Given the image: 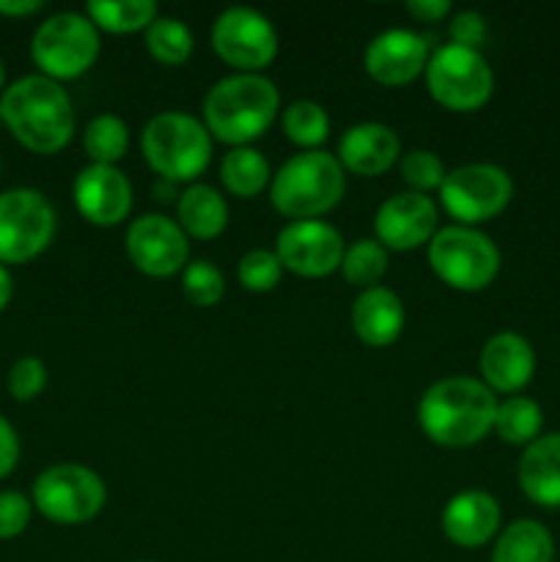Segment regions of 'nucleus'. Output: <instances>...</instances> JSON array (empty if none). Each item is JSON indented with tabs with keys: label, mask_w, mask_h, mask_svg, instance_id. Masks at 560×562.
<instances>
[{
	"label": "nucleus",
	"mask_w": 560,
	"mask_h": 562,
	"mask_svg": "<svg viewBox=\"0 0 560 562\" xmlns=\"http://www.w3.org/2000/svg\"><path fill=\"white\" fill-rule=\"evenodd\" d=\"M3 124L16 143L33 154H55L75 135V104L60 82L44 75H25L0 93Z\"/></svg>",
	"instance_id": "nucleus-1"
},
{
	"label": "nucleus",
	"mask_w": 560,
	"mask_h": 562,
	"mask_svg": "<svg viewBox=\"0 0 560 562\" xmlns=\"http://www.w3.org/2000/svg\"><path fill=\"white\" fill-rule=\"evenodd\" d=\"M497 395L472 376H445L423 393L417 423L434 445L472 448L494 431Z\"/></svg>",
	"instance_id": "nucleus-2"
},
{
	"label": "nucleus",
	"mask_w": 560,
	"mask_h": 562,
	"mask_svg": "<svg viewBox=\"0 0 560 562\" xmlns=\"http://www.w3.org/2000/svg\"><path fill=\"white\" fill-rule=\"evenodd\" d=\"M280 113V91L264 75H234L214 82L203 97V126L231 148L250 146L267 135Z\"/></svg>",
	"instance_id": "nucleus-3"
},
{
	"label": "nucleus",
	"mask_w": 560,
	"mask_h": 562,
	"mask_svg": "<svg viewBox=\"0 0 560 562\" xmlns=\"http://www.w3.org/2000/svg\"><path fill=\"white\" fill-rule=\"evenodd\" d=\"M346 192V170L335 154L302 151L280 165L269 184V201L291 223L333 212Z\"/></svg>",
	"instance_id": "nucleus-4"
},
{
	"label": "nucleus",
	"mask_w": 560,
	"mask_h": 562,
	"mask_svg": "<svg viewBox=\"0 0 560 562\" xmlns=\"http://www.w3.org/2000/svg\"><path fill=\"white\" fill-rule=\"evenodd\" d=\"M141 151L159 179L179 184L201 176L212 162V135L203 121L181 110H165L148 119L141 132Z\"/></svg>",
	"instance_id": "nucleus-5"
},
{
	"label": "nucleus",
	"mask_w": 560,
	"mask_h": 562,
	"mask_svg": "<svg viewBox=\"0 0 560 562\" xmlns=\"http://www.w3.org/2000/svg\"><path fill=\"white\" fill-rule=\"evenodd\" d=\"M428 267L443 280L445 285L456 291L489 289L500 274V250L483 231L470 225H448L434 234L426 245Z\"/></svg>",
	"instance_id": "nucleus-6"
},
{
	"label": "nucleus",
	"mask_w": 560,
	"mask_h": 562,
	"mask_svg": "<svg viewBox=\"0 0 560 562\" xmlns=\"http://www.w3.org/2000/svg\"><path fill=\"white\" fill-rule=\"evenodd\" d=\"M99 49V27L80 11L47 16L31 38V58L38 66V75L55 82L86 75L97 64Z\"/></svg>",
	"instance_id": "nucleus-7"
},
{
	"label": "nucleus",
	"mask_w": 560,
	"mask_h": 562,
	"mask_svg": "<svg viewBox=\"0 0 560 562\" xmlns=\"http://www.w3.org/2000/svg\"><path fill=\"white\" fill-rule=\"evenodd\" d=\"M423 75L434 102L453 113H475L492 99L494 71L478 49L443 44L432 53Z\"/></svg>",
	"instance_id": "nucleus-8"
},
{
	"label": "nucleus",
	"mask_w": 560,
	"mask_h": 562,
	"mask_svg": "<svg viewBox=\"0 0 560 562\" xmlns=\"http://www.w3.org/2000/svg\"><path fill=\"white\" fill-rule=\"evenodd\" d=\"M108 505V486L82 464H53L33 481V508L55 525H86Z\"/></svg>",
	"instance_id": "nucleus-9"
},
{
	"label": "nucleus",
	"mask_w": 560,
	"mask_h": 562,
	"mask_svg": "<svg viewBox=\"0 0 560 562\" xmlns=\"http://www.w3.org/2000/svg\"><path fill=\"white\" fill-rule=\"evenodd\" d=\"M514 198V181L500 165L472 162L445 173L439 184V201L456 225L489 223L508 209Z\"/></svg>",
	"instance_id": "nucleus-10"
},
{
	"label": "nucleus",
	"mask_w": 560,
	"mask_h": 562,
	"mask_svg": "<svg viewBox=\"0 0 560 562\" xmlns=\"http://www.w3.org/2000/svg\"><path fill=\"white\" fill-rule=\"evenodd\" d=\"M58 217L47 195L31 187L0 192V263H27L53 241Z\"/></svg>",
	"instance_id": "nucleus-11"
},
{
	"label": "nucleus",
	"mask_w": 560,
	"mask_h": 562,
	"mask_svg": "<svg viewBox=\"0 0 560 562\" xmlns=\"http://www.w3.org/2000/svg\"><path fill=\"white\" fill-rule=\"evenodd\" d=\"M212 49L236 71L261 75L278 58L280 36L267 14L250 5H231L214 20Z\"/></svg>",
	"instance_id": "nucleus-12"
},
{
	"label": "nucleus",
	"mask_w": 560,
	"mask_h": 562,
	"mask_svg": "<svg viewBox=\"0 0 560 562\" xmlns=\"http://www.w3.org/2000/svg\"><path fill=\"white\" fill-rule=\"evenodd\" d=\"M126 256L148 278H170L190 263V236L165 214H143L126 228Z\"/></svg>",
	"instance_id": "nucleus-13"
},
{
	"label": "nucleus",
	"mask_w": 560,
	"mask_h": 562,
	"mask_svg": "<svg viewBox=\"0 0 560 562\" xmlns=\"http://www.w3.org/2000/svg\"><path fill=\"white\" fill-rule=\"evenodd\" d=\"M344 236L324 220H300L280 228L275 239V256L280 258V267L300 278H327L344 261Z\"/></svg>",
	"instance_id": "nucleus-14"
},
{
	"label": "nucleus",
	"mask_w": 560,
	"mask_h": 562,
	"mask_svg": "<svg viewBox=\"0 0 560 562\" xmlns=\"http://www.w3.org/2000/svg\"><path fill=\"white\" fill-rule=\"evenodd\" d=\"M437 203L421 192H399L377 209L373 234L384 250H417L437 234Z\"/></svg>",
	"instance_id": "nucleus-15"
},
{
	"label": "nucleus",
	"mask_w": 560,
	"mask_h": 562,
	"mask_svg": "<svg viewBox=\"0 0 560 562\" xmlns=\"http://www.w3.org/2000/svg\"><path fill=\"white\" fill-rule=\"evenodd\" d=\"M77 212L97 228L121 225L132 212V184L115 165H88L71 187Z\"/></svg>",
	"instance_id": "nucleus-16"
},
{
	"label": "nucleus",
	"mask_w": 560,
	"mask_h": 562,
	"mask_svg": "<svg viewBox=\"0 0 560 562\" xmlns=\"http://www.w3.org/2000/svg\"><path fill=\"white\" fill-rule=\"evenodd\" d=\"M428 58L432 53H428L426 36L406 31V27H390L368 44L362 66L379 86L399 88L421 77L426 71Z\"/></svg>",
	"instance_id": "nucleus-17"
},
{
	"label": "nucleus",
	"mask_w": 560,
	"mask_h": 562,
	"mask_svg": "<svg viewBox=\"0 0 560 562\" xmlns=\"http://www.w3.org/2000/svg\"><path fill=\"white\" fill-rule=\"evenodd\" d=\"M478 368H481V382L492 393L516 395L530 384L536 373V351L519 333L503 329L483 344Z\"/></svg>",
	"instance_id": "nucleus-18"
},
{
	"label": "nucleus",
	"mask_w": 560,
	"mask_h": 562,
	"mask_svg": "<svg viewBox=\"0 0 560 562\" xmlns=\"http://www.w3.org/2000/svg\"><path fill=\"white\" fill-rule=\"evenodd\" d=\"M503 510L489 492L467 488L453 494L443 510V532L453 547L478 549L500 536Z\"/></svg>",
	"instance_id": "nucleus-19"
},
{
	"label": "nucleus",
	"mask_w": 560,
	"mask_h": 562,
	"mask_svg": "<svg viewBox=\"0 0 560 562\" xmlns=\"http://www.w3.org/2000/svg\"><path fill=\"white\" fill-rule=\"evenodd\" d=\"M401 140L388 124L379 121H362L349 126L338 140V162L340 168L355 176H382L399 162Z\"/></svg>",
	"instance_id": "nucleus-20"
},
{
	"label": "nucleus",
	"mask_w": 560,
	"mask_h": 562,
	"mask_svg": "<svg viewBox=\"0 0 560 562\" xmlns=\"http://www.w3.org/2000/svg\"><path fill=\"white\" fill-rule=\"evenodd\" d=\"M404 302L395 291L384 289V285L360 291V296L351 305V329L362 344L373 346V349L395 344L404 333Z\"/></svg>",
	"instance_id": "nucleus-21"
},
{
	"label": "nucleus",
	"mask_w": 560,
	"mask_h": 562,
	"mask_svg": "<svg viewBox=\"0 0 560 562\" xmlns=\"http://www.w3.org/2000/svg\"><path fill=\"white\" fill-rule=\"evenodd\" d=\"M519 488L541 508H560V434H544L519 459Z\"/></svg>",
	"instance_id": "nucleus-22"
},
{
	"label": "nucleus",
	"mask_w": 560,
	"mask_h": 562,
	"mask_svg": "<svg viewBox=\"0 0 560 562\" xmlns=\"http://www.w3.org/2000/svg\"><path fill=\"white\" fill-rule=\"evenodd\" d=\"M176 223L192 239H217L228 228V203L214 187L190 184L176 203Z\"/></svg>",
	"instance_id": "nucleus-23"
},
{
	"label": "nucleus",
	"mask_w": 560,
	"mask_h": 562,
	"mask_svg": "<svg viewBox=\"0 0 560 562\" xmlns=\"http://www.w3.org/2000/svg\"><path fill=\"white\" fill-rule=\"evenodd\" d=\"M492 562H555L552 532L536 519H516L500 530Z\"/></svg>",
	"instance_id": "nucleus-24"
},
{
	"label": "nucleus",
	"mask_w": 560,
	"mask_h": 562,
	"mask_svg": "<svg viewBox=\"0 0 560 562\" xmlns=\"http://www.w3.org/2000/svg\"><path fill=\"white\" fill-rule=\"evenodd\" d=\"M220 179H223L225 190L236 198H256L258 192L267 190L272 184V168H269L267 157L253 146L231 148L220 162Z\"/></svg>",
	"instance_id": "nucleus-25"
},
{
	"label": "nucleus",
	"mask_w": 560,
	"mask_h": 562,
	"mask_svg": "<svg viewBox=\"0 0 560 562\" xmlns=\"http://www.w3.org/2000/svg\"><path fill=\"white\" fill-rule=\"evenodd\" d=\"M86 16L99 31L121 36L148 31V25L159 16V9L154 0H91L86 5Z\"/></svg>",
	"instance_id": "nucleus-26"
},
{
	"label": "nucleus",
	"mask_w": 560,
	"mask_h": 562,
	"mask_svg": "<svg viewBox=\"0 0 560 562\" xmlns=\"http://www.w3.org/2000/svg\"><path fill=\"white\" fill-rule=\"evenodd\" d=\"M544 412L527 395H508L497 401V415H494V434L508 445H530L541 437Z\"/></svg>",
	"instance_id": "nucleus-27"
},
{
	"label": "nucleus",
	"mask_w": 560,
	"mask_h": 562,
	"mask_svg": "<svg viewBox=\"0 0 560 562\" xmlns=\"http://www.w3.org/2000/svg\"><path fill=\"white\" fill-rule=\"evenodd\" d=\"M146 49L163 66H181L190 60L195 38L179 16H157L146 31Z\"/></svg>",
	"instance_id": "nucleus-28"
},
{
	"label": "nucleus",
	"mask_w": 560,
	"mask_h": 562,
	"mask_svg": "<svg viewBox=\"0 0 560 562\" xmlns=\"http://www.w3.org/2000/svg\"><path fill=\"white\" fill-rule=\"evenodd\" d=\"M82 146L91 157V165H115L119 159H124L126 148H130V126L113 113L97 115L88 121L86 132H82Z\"/></svg>",
	"instance_id": "nucleus-29"
},
{
	"label": "nucleus",
	"mask_w": 560,
	"mask_h": 562,
	"mask_svg": "<svg viewBox=\"0 0 560 562\" xmlns=\"http://www.w3.org/2000/svg\"><path fill=\"white\" fill-rule=\"evenodd\" d=\"M283 132L294 146L316 151L329 137V115L313 99H296L283 110Z\"/></svg>",
	"instance_id": "nucleus-30"
},
{
	"label": "nucleus",
	"mask_w": 560,
	"mask_h": 562,
	"mask_svg": "<svg viewBox=\"0 0 560 562\" xmlns=\"http://www.w3.org/2000/svg\"><path fill=\"white\" fill-rule=\"evenodd\" d=\"M384 272H388V250L377 239H357L346 247L340 274L349 285H357L360 291L373 289Z\"/></svg>",
	"instance_id": "nucleus-31"
},
{
	"label": "nucleus",
	"mask_w": 560,
	"mask_h": 562,
	"mask_svg": "<svg viewBox=\"0 0 560 562\" xmlns=\"http://www.w3.org/2000/svg\"><path fill=\"white\" fill-rule=\"evenodd\" d=\"M181 291L195 307H214L225 296V278L212 261H190L181 272Z\"/></svg>",
	"instance_id": "nucleus-32"
},
{
	"label": "nucleus",
	"mask_w": 560,
	"mask_h": 562,
	"mask_svg": "<svg viewBox=\"0 0 560 562\" xmlns=\"http://www.w3.org/2000/svg\"><path fill=\"white\" fill-rule=\"evenodd\" d=\"M239 283L245 285L253 294H267L283 278V267H280V258L275 256V250H264V247H256V250H247L245 256L239 258Z\"/></svg>",
	"instance_id": "nucleus-33"
},
{
	"label": "nucleus",
	"mask_w": 560,
	"mask_h": 562,
	"mask_svg": "<svg viewBox=\"0 0 560 562\" xmlns=\"http://www.w3.org/2000/svg\"><path fill=\"white\" fill-rule=\"evenodd\" d=\"M445 173L448 170H445L443 159L434 151H426V148H415V151L401 157V179L410 187V192L428 195L432 190H439Z\"/></svg>",
	"instance_id": "nucleus-34"
},
{
	"label": "nucleus",
	"mask_w": 560,
	"mask_h": 562,
	"mask_svg": "<svg viewBox=\"0 0 560 562\" xmlns=\"http://www.w3.org/2000/svg\"><path fill=\"white\" fill-rule=\"evenodd\" d=\"M47 387V366L38 357H20L9 371V393L11 398L27 404L38 398Z\"/></svg>",
	"instance_id": "nucleus-35"
},
{
	"label": "nucleus",
	"mask_w": 560,
	"mask_h": 562,
	"mask_svg": "<svg viewBox=\"0 0 560 562\" xmlns=\"http://www.w3.org/2000/svg\"><path fill=\"white\" fill-rule=\"evenodd\" d=\"M33 499H27L22 492H0V541L22 536L31 525Z\"/></svg>",
	"instance_id": "nucleus-36"
},
{
	"label": "nucleus",
	"mask_w": 560,
	"mask_h": 562,
	"mask_svg": "<svg viewBox=\"0 0 560 562\" xmlns=\"http://www.w3.org/2000/svg\"><path fill=\"white\" fill-rule=\"evenodd\" d=\"M450 38L459 47L478 49L486 42V20H483L478 11H456V16L450 20Z\"/></svg>",
	"instance_id": "nucleus-37"
},
{
	"label": "nucleus",
	"mask_w": 560,
	"mask_h": 562,
	"mask_svg": "<svg viewBox=\"0 0 560 562\" xmlns=\"http://www.w3.org/2000/svg\"><path fill=\"white\" fill-rule=\"evenodd\" d=\"M16 461H20V437L14 426L0 415V481L14 472Z\"/></svg>",
	"instance_id": "nucleus-38"
},
{
	"label": "nucleus",
	"mask_w": 560,
	"mask_h": 562,
	"mask_svg": "<svg viewBox=\"0 0 560 562\" xmlns=\"http://www.w3.org/2000/svg\"><path fill=\"white\" fill-rule=\"evenodd\" d=\"M406 11H410L417 22L434 25V22H443L445 16H450L453 5H450L448 0H410V3H406Z\"/></svg>",
	"instance_id": "nucleus-39"
},
{
	"label": "nucleus",
	"mask_w": 560,
	"mask_h": 562,
	"mask_svg": "<svg viewBox=\"0 0 560 562\" xmlns=\"http://www.w3.org/2000/svg\"><path fill=\"white\" fill-rule=\"evenodd\" d=\"M42 9V0H0V14L3 16H31Z\"/></svg>",
	"instance_id": "nucleus-40"
},
{
	"label": "nucleus",
	"mask_w": 560,
	"mask_h": 562,
	"mask_svg": "<svg viewBox=\"0 0 560 562\" xmlns=\"http://www.w3.org/2000/svg\"><path fill=\"white\" fill-rule=\"evenodd\" d=\"M11 296H14V280H11L9 269H5L3 263H0V313H3L5 307H9Z\"/></svg>",
	"instance_id": "nucleus-41"
},
{
	"label": "nucleus",
	"mask_w": 560,
	"mask_h": 562,
	"mask_svg": "<svg viewBox=\"0 0 560 562\" xmlns=\"http://www.w3.org/2000/svg\"><path fill=\"white\" fill-rule=\"evenodd\" d=\"M3 86H5V66L3 60H0V91H3Z\"/></svg>",
	"instance_id": "nucleus-42"
},
{
	"label": "nucleus",
	"mask_w": 560,
	"mask_h": 562,
	"mask_svg": "<svg viewBox=\"0 0 560 562\" xmlns=\"http://www.w3.org/2000/svg\"><path fill=\"white\" fill-rule=\"evenodd\" d=\"M0 124H3V113H0Z\"/></svg>",
	"instance_id": "nucleus-43"
},
{
	"label": "nucleus",
	"mask_w": 560,
	"mask_h": 562,
	"mask_svg": "<svg viewBox=\"0 0 560 562\" xmlns=\"http://www.w3.org/2000/svg\"><path fill=\"white\" fill-rule=\"evenodd\" d=\"M141 562H148V560H141Z\"/></svg>",
	"instance_id": "nucleus-44"
}]
</instances>
